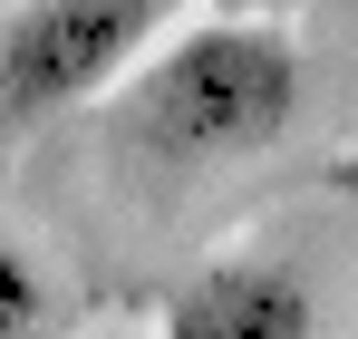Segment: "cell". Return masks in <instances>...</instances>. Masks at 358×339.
<instances>
[{
  "instance_id": "1",
  "label": "cell",
  "mask_w": 358,
  "mask_h": 339,
  "mask_svg": "<svg viewBox=\"0 0 358 339\" xmlns=\"http://www.w3.org/2000/svg\"><path fill=\"white\" fill-rule=\"evenodd\" d=\"M310 97V58L281 20H194L107 88V116L155 165H242L281 146Z\"/></svg>"
},
{
  "instance_id": "2",
  "label": "cell",
  "mask_w": 358,
  "mask_h": 339,
  "mask_svg": "<svg viewBox=\"0 0 358 339\" xmlns=\"http://www.w3.org/2000/svg\"><path fill=\"white\" fill-rule=\"evenodd\" d=\"M175 10L184 0H20L0 20V116L39 126L107 107V88L175 29Z\"/></svg>"
},
{
  "instance_id": "3",
  "label": "cell",
  "mask_w": 358,
  "mask_h": 339,
  "mask_svg": "<svg viewBox=\"0 0 358 339\" xmlns=\"http://www.w3.org/2000/svg\"><path fill=\"white\" fill-rule=\"evenodd\" d=\"M310 330H320L310 282L281 262H213L165 310V339H310Z\"/></svg>"
},
{
  "instance_id": "4",
  "label": "cell",
  "mask_w": 358,
  "mask_h": 339,
  "mask_svg": "<svg viewBox=\"0 0 358 339\" xmlns=\"http://www.w3.org/2000/svg\"><path fill=\"white\" fill-rule=\"evenodd\" d=\"M49 330V282H39V262L0 233V339H29Z\"/></svg>"
}]
</instances>
